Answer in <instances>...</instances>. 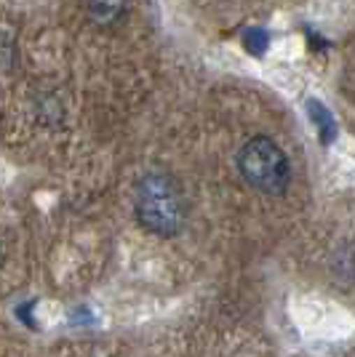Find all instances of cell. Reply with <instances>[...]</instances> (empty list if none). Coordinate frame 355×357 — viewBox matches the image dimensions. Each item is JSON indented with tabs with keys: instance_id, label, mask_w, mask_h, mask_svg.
Wrapping results in <instances>:
<instances>
[{
	"instance_id": "6da1fadb",
	"label": "cell",
	"mask_w": 355,
	"mask_h": 357,
	"mask_svg": "<svg viewBox=\"0 0 355 357\" xmlns=\"http://www.w3.org/2000/svg\"><path fill=\"white\" fill-rule=\"evenodd\" d=\"M136 222L158 238H174L187 222V203L179 181L168 171H150L139 178L133 195Z\"/></svg>"
},
{
	"instance_id": "7a4b0ae2",
	"label": "cell",
	"mask_w": 355,
	"mask_h": 357,
	"mask_svg": "<svg viewBox=\"0 0 355 357\" xmlns=\"http://www.w3.org/2000/svg\"><path fill=\"white\" fill-rule=\"evenodd\" d=\"M240 176L262 195H283L291 184L289 158L270 136H254L238 152Z\"/></svg>"
},
{
	"instance_id": "3957f363",
	"label": "cell",
	"mask_w": 355,
	"mask_h": 357,
	"mask_svg": "<svg viewBox=\"0 0 355 357\" xmlns=\"http://www.w3.org/2000/svg\"><path fill=\"white\" fill-rule=\"evenodd\" d=\"M86 11H89L94 24L110 27L123 19L126 14V0H86Z\"/></svg>"
},
{
	"instance_id": "277c9868",
	"label": "cell",
	"mask_w": 355,
	"mask_h": 357,
	"mask_svg": "<svg viewBox=\"0 0 355 357\" xmlns=\"http://www.w3.org/2000/svg\"><path fill=\"white\" fill-rule=\"evenodd\" d=\"M307 112H310V118L315 120V126L321 128V134H324V142H326V131H328V139L334 136V120H331V115L326 112L324 107L318 105L315 99H310L307 102Z\"/></svg>"
}]
</instances>
